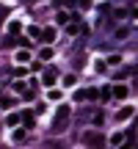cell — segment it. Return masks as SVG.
I'll use <instances>...</instances> for the list:
<instances>
[{"mask_svg": "<svg viewBox=\"0 0 138 149\" xmlns=\"http://www.w3.org/2000/svg\"><path fill=\"white\" fill-rule=\"evenodd\" d=\"M17 122H20V113H11V116L8 119H6V124H8V127H14V124Z\"/></svg>", "mask_w": 138, "mask_h": 149, "instance_id": "5bb4252c", "label": "cell"}, {"mask_svg": "<svg viewBox=\"0 0 138 149\" xmlns=\"http://www.w3.org/2000/svg\"><path fill=\"white\" fill-rule=\"evenodd\" d=\"M39 39H42L44 44H50L55 39V28H44V31H39Z\"/></svg>", "mask_w": 138, "mask_h": 149, "instance_id": "3957f363", "label": "cell"}, {"mask_svg": "<svg viewBox=\"0 0 138 149\" xmlns=\"http://www.w3.org/2000/svg\"><path fill=\"white\" fill-rule=\"evenodd\" d=\"M69 113H72V108H69V105H58L55 119H53V133H55V135L66 130V119H69Z\"/></svg>", "mask_w": 138, "mask_h": 149, "instance_id": "6da1fadb", "label": "cell"}, {"mask_svg": "<svg viewBox=\"0 0 138 149\" xmlns=\"http://www.w3.org/2000/svg\"><path fill=\"white\" fill-rule=\"evenodd\" d=\"M17 61H20V64H28V61H31V53H25V50H20V53H17Z\"/></svg>", "mask_w": 138, "mask_h": 149, "instance_id": "30bf717a", "label": "cell"}, {"mask_svg": "<svg viewBox=\"0 0 138 149\" xmlns=\"http://www.w3.org/2000/svg\"><path fill=\"white\" fill-rule=\"evenodd\" d=\"M50 100H61V91L58 88H50Z\"/></svg>", "mask_w": 138, "mask_h": 149, "instance_id": "ac0fdd59", "label": "cell"}, {"mask_svg": "<svg viewBox=\"0 0 138 149\" xmlns=\"http://www.w3.org/2000/svg\"><path fill=\"white\" fill-rule=\"evenodd\" d=\"M69 3V0H55V6H66Z\"/></svg>", "mask_w": 138, "mask_h": 149, "instance_id": "ffe728a7", "label": "cell"}, {"mask_svg": "<svg viewBox=\"0 0 138 149\" xmlns=\"http://www.w3.org/2000/svg\"><path fill=\"white\" fill-rule=\"evenodd\" d=\"M25 130H14V141H17V144H22V141H25Z\"/></svg>", "mask_w": 138, "mask_h": 149, "instance_id": "4fadbf2b", "label": "cell"}, {"mask_svg": "<svg viewBox=\"0 0 138 149\" xmlns=\"http://www.w3.org/2000/svg\"><path fill=\"white\" fill-rule=\"evenodd\" d=\"M77 31H80V25H77V19H75L72 25H69V33H72V36H75V33H77Z\"/></svg>", "mask_w": 138, "mask_h": 149, "instance_id": "d6986e66", "label": "cell"}, {"mask_svg": "<svg viewBox=\"0 0 138 149\" xmlns=\"http://www.w3.org/2000/svg\"><path fill=\"white\" fill-rule=\"evenodd\" d=\"M0 108H3V111L14 108V100H11V97H0Z\"/></svg>", "mask_w": 138, "mask_h": 149, "instance_id": "9c48e42d", "label": "cell"}, {"mask_svg": "<svg viewBox=\"0 0 138 149\" xmlns=\"http://www.w3.org/2000/svg\"><path fill=\"white\" fill-rule=\"evenodd\" d=\"M133 113H135V108H133V105H124V108H122V111H119V113H116V119H119V122H127V119H130V116H133Z\"/></svg>", "mask_w": 138, "mask_h": 149, "instance_id": "277c9868", "label": "cell"}, {"mask_svg": "<svg viewBox=\"0 0 138 149\" xmlns=\"http://www.w3.org/2000/svg\"><path fill=\"white\" fill-rule=\"evenodd\" d=\"M39 58H42V61H50V58H53V50H50V47H44L42 53H39Z\"/></svg>", "mask_w": 138, "mask_h": 149, "instance_id": "7c38bea8", "label": "cell"}, {"mask_svg": "<svg viewBox=\"0 0 138 149\" xmlns=\"http://www.w3.org/2000/svg\"><path fill=\"white\" fill-rule=\"evenodd\" d=\"M111 97H116V100H124V97H127V88H124V86H113V88H111Z\"/></svg>", "mask_w": 138, "mask_h": 149, "instance_id": "52a82bcc", "label": "cell"}, {"mask_svg": "<svg viewBox=\"0 0 138 149\" xmlns=\"http://www.w3.org/2000/svg\"><path fill=\"white\" fill-rule=\"evenodd\" d=\"M75 83H77V74H66V77H64V86H66V88H72Z\"/></svg>", "mask_w": 138, "mask_h": 149, "instance_id": "8fae6325", "label": "cell"}, {"mask_svg": "<svg viewBox=\"0 0 138 149\" xmlns=\"http://www.w3.org/2000/svg\"><path fill=\"white\" fill-rule=\"evenodd\" d=\"M83 141H86V144H97V146H102V135H100V133H86Z\"/></svg>", "mask_w": 138, "mask_h": 149, "instance_id": "5b68a950", "label": "cell"}, {"mask_svg": "<svg viewBox=\"0 0 138 149\" xmlns=\"http://www.w3.org/2000/svg\"><path fill=\"white\" fill-rule=\"evenodd\" d=\"M100 100H102V102H108V100H111V88H108V86L100 91Z\"/></svg>", "mask_w": 138, "mask_h": 149, "instance_id": "9a60e30c", "label": "cell"}, {"mask_svg": "<svg viewBox=\"0 0 138 149\" xmlns=\"http://www.w3.org/2000/svg\"><path fill=\"white\" fill-rule=\"evenodd\" d=\"M55 80H58V72H55V66H47V69L42 72V83L53 88V83H55Z\"/></svg>", "mask_w": 138, "mask_h": 149, "instance_id": "7a4b0ae2", "label": "cell"}, {"mask_svg": "<svg viewBox=\"0 0 138 149\" xmlns=\"http://www.w3.org/2000/svg\"><path fill=\"white\" fill-rule=\"evenodd\" d=\"M20 119H22V122H25V130H31V127H33V122H36V116H33L31 111H25V113H20Z\"/></svg>", "mask_w": 138, "mask_h": 149, "instance_id": "8992f818", "label": "cell"}, {"mask_svg": "<svg viewBox=\"0 0 138 149\" xmlns=\"http://www.w3.org/2000/svg\"><path fill=\"white\" fill-rule=\"evenodd\" d=\"M122 141H124V135H122V133H116V135H111V144H113V146H119V144H122Z\"/></svg>", "mask_w": 138, "mask_h": 149, "instance_id": "2e32d148", "label": "cell"}, {"mask_svg": "<svg viewBox=\"0 0 138 149\" xmlns=\"http://www.w3.org/2000/svg\"><path fill=\"white\" fill-rule=\"evenodd\" d=\"M83 100H89V88H80V91H75V102H83Z\"/></svg>", "mask_w": 138, "mask_h": 149, "instance_id": "ba28073f", "label": "cell"}, {"mask_svg": "<svg viewBox=\"0 0 138 149\" xmlns=\"http://www.w3.org/2000/svg\"><path fill=\"white\" fill-rule=\"evenodd\" d=\"M119 61H122V58H119V55H108V61H105V64H108V66H116Z\"/></svg>", "mask_w": 138, "mask_h": 149, "instance_id": "e0dca14e", "label": "cell"}]
</instances>
